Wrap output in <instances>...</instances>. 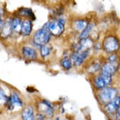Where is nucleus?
Returning a JSON list of instances; mask_svg holds the SVG:
<instances>
[{
  "label": "nucleus",
  "instance_id": "b1692460",
  "mask_svg": "<svg viewBox=\"0 0 120 120\" xmlns=\"http://www.w3.org/2000/svg\"><path fill=\"white\" fill-rule=\"evenodd\" d=\"M9 98L7 97V95L6 94L4 90L0 87V105L4 106L7 103H8Z\"/></svg>",
  "mask_w": 120,
  "mask_h": 120
},
{
  "label": "nucleus",
  "instance_id": "f8f14e48",
  "mask_svg": "<svg viewBox=\"0 0 120 120\" xmlns=\"http://www.w3.org/2000/svg\"><path fill=\"white\" fill-rule=\"evenodd\" d=\"M79 43L80 46V51L81 52L86 51H92L94 44L95 42V40L92 37H88L82 39H79Z\"/></svg>",
  "mask_w": 120,
  "mask_h": 120
},
{
  "label": "nucleus",
  "instance_id": "aec40b11",
  "mask_svg": "<svg viewBox=\"0 0 120 120\" xmlns=\"http://www.w3.org/2000/svg\"><path fill=\"white\" fill-rule=\"evenodd\" d=\"M22 22L19 18H15L11 20V26L13 30H15V32L20 33L22 31Z\"/></svg>",
  "mask_w": 120,
  "mask_h": 120
},
{
  "label": "nucleus",
  "instance_id": "c756f323",
  "mask_svg": "<svg viewBox=\"0 0 120 120\" xmlns=\"http://www.w3.org/2000/svg\"><path fill=\"white\" fill-rule=\"evenodd\" d=\"M0 17H2V13H1V11H0Z\"/></svg>",
  "mask_w": 120,
  "mask_h": 120
},
{
  "label": "nucleus",
  "instance_id": "20e7f679",
  "mask_svg": "<svg viewBox=\"0 0 120 120\" xmlns=\"http://www.w3.org/2000/svg\"><path fill=\"white\" fill-rule=\"evenodd\" d=\"M102 63V60L100 58L91 56L83 66V70H84L85 73L90 77L94 76L100 72Z\"/></svg>",
  "mask_w": 120,
  "mask_h": 120
},
{
  "label": "nucleus",
  "instance_id": "39448f33",
  "mask_svg": "<svg viewBox=\"0 0 120 120\" xmlns=\"http://www.w3.org/2000/svg\"><path fill=\"white\" fill-rule=\"evenodd\" d=\"M91 52L92 51H86L79 52V53L71 52L70 55V59L72 62L73 67L75 68L83 67V66L87 62V60L91 57Z\"/></svg>",
  "mask_w": 120,
  "mask_h": 120
},
{
  "label": "nucleus",
  "instance_id": "ddd939ff",
  "mask_svg": "<svg viewBox=\"0 0 120 120\" xmlns=\"http://www.w3.org/2000/svg\"><path fill=\"white\" fill-rule=\"evenodd\" d=\"M22 55L25 59L30 60V61H34L38 58V53L34 48L30 46H23L22 49Z\"/></svg>",
  "mask_w": 120,
  "mask_h": 120
},
{
  "label": "nucleus",
  "instance_id": "4be33fe9",
  "mask_svg": "<svg viewBox=\"0 0 120 120\" xmlns=\"http://www.w3.org/2000/svg\"><path fill=\"white\" fill-rule=\"evenodd\" d=\"M104 60L109 62L111 63H115V64H119L120 61V55L119 54H112L106 56V58Z\"/></svg>",
  "mask_w": 120,
  "mask_h": 120
},
{
  "label": "nucleus",
  "instance_id": "423d86ee",
  "mask_svg": "<svg viewBox=\"0 0 120 120\" xmlns=\"http://www.w3.org/2000/svg\"><path fill=\"white\" fill-rule=\"evenodd\" d=\"M119 106H120V94L116 96L112 101L106 103V105H104L102 107V110L104 112V114L107 115V117L110 119L112 120Z\"/></svg>",
  "mask_w": 120,
  "mask_h": 120
},
{
  "label": "nucleus",
  "instance_id": "6e6552de",
  "mask_svg": "<svg viewBox=\"0 0 120 120\" xmlns=\"http://www.w3.org/2000/svg\"><path fill=\"white\" fill-rule=\"evenodd\" d=\"M46 24H47L48 30L51 33V36L59 37L63 34L65 30V26L61 24L58 20L50 21V22H46Z\"/></svg>",
  "mask_w": 120,
  "mask_h": 120
},
{
  "label": "nucleus",
  "instance_id": "1a4fd4ad",
  "mask_svg": "<svg viewBox=\"0 0 120 120\" xmlns=\"http://www.w3.org/2000/svg\"><path fill=\"white\" fill-rule=\"evenodd\" d=\"M118 68H119V64H115V63H111L106 60H103L100 72L115 77L118 73Z\"/></svg>",
  "mask_w": 120,
  "mask_h": 120
},
{
  "label": "nucleus",
  "instance_id": "6ab92c4d",
  "mask_svg": "<svg viewBox=\"0 0 120 120\" xmlns=\"http://www.w3.org/2000/svg\"><path fill=\"white\" fill-rule=\"evenodd\" d=\"M60 66L65 71H70L73 68V64L71 62L70 56H64L61 60H60Z\"/></svg>",
  "mask_w": 120,
  "mask_h": 120
},
{
  "label": "nucleus",
  "instance_id": "f03ea898",
  "mask_svg": "<svg viewBox=\"0 0 120 120\" xmlns=\"http://www.w3.org/2000/svg\"><path fill=\"white\" fill-rule=\"evenodd\" d=\"M119 94H120L119 89L116 86H107L99 91L94 92L96 100L101 107L112 101Z\"/></svg>",
  "mask_w": 120,
  "mask_h": 120
},
{
  "label": "nucleus",
  "instance_id": "393cba45",
  "mask_svg": "<svg viewBox=\"0 0 120 120\" xmlns=\"http://www.w3.org/2000/svg\"><path fill=\"white\" fill-rule=\"evenodd\" d=\"M102 51V42H99L98 41H96L94 42V46H93V49H92V51H94V53H98V52Z\"/></svg>",
  "mask_w": 120,
  "mask_h": 120
},
{
  "label": "nucleus",
  "instance_id": "5701e85b",
  "mask_svg": "<svg viewBox=\"0 0 120 120\" xmlns=\"http://www.w3.org/2000/svg\"><path fill=\"white\" fill-rule=\"evenodd\" d=\"M51 46H49L47 44V45H45L43 46H42L41 48H40V55L42 58H46L47 57V56L50 55V54H51Z\"/></svg>",
  "mask_w": 120,
  "mask_h": 120
},
{
  "label": "nucleus",
  "instance_id": "9d476101",
  "mask_svg": "<svg viewBox=\"0 0 120 120\" xmlns=\"http://www.w3.org/2000/svg\"><path fill=\"white\" fill-rule=\"evenodd\" d=\"M90 83L92 85V87L94 88V92L99 91L105 87H107V84L105 82L103 78L99 74H97L94 76L90 77Z\"/></svg>",
  "mask_w": 120,
  "mask_h": 120
},
{
  "label": "nucleus",
  "instance_id": "a211bd4d",
  "mask_svg": "<svg viewBox=\"0 0 120 120\" xmlns=\"http://www.w3.org/2000/svg\"><path fill=\"white\" fill-rule=\"evenodd\" d=\"M12 26H11V21H7L4 22L3 27L1 30V34L0 35L3 38H7L9 35H11V34L12 33Z\"/></svg>",
  "mask_w": 120,
  "mask_h": 120
},
{
  "label": "nucleus",
  "instance_id": "f3484780",
  "mask_svg": "<svg viewBox=\"0 0 120 120\" xmlns=\"http://www.w3.org/2000/svg\"><path fill=\"white\" fill-rule=\"evenodd\" d=\"M32 30V21L30 19L22 21V34L24 36H29Z\"/></svg>",
  "mask_w": 120,
  "mask_h": 120
},
{
  "label": "nucleus",
  "instance_id": "4468645a",
  "mask_svg": "<svg viewBox=\"0 0 120 120\" xmlns=\"http://www.w3.org/2000/svg\"><path fill=\"white\" fill-rule=\"evenodd\" d=\"M8 103L9 110H13L15 106H19V107H22V101L21 100L19 95L16 92H14L11 94V95L9 98Z\"/></svg>",
  "mask_w": 120,
  "mask_h": 120
},
{
  "label": "nucleus",
  "instance_id": "bb28decb",
  "mask_svg": "<svg viewBox=\"0 0 120 120\" xmlns=\"http://www.w3.org/2000/svg\"><path fill=\"white\" fill-rule=\"evenodd\" d=\"M112 120H120V106L119 107V109H118L117 112H116V114L114 116Z\"/></svg>",
  "mask_w": 120,
  "mask_h": 120
},
{
  "label": "nucleus",
  "instance_id": "9b49d317",
  "mask_svg": "<svg viewBox=\"0 0 120 120\" xmlns=\"http://www.w3.org/2000/svg\"><path fill=\"white\" fill-rule=\"evenodd\" d=\"M89 24L87 19L85 18H77L71 22V28L75 33H79V34Z\"/></svg>",
  "mask_w": 120,
  "mask_h": 120
},
{
  "label": "nucleus",
  "instance_id": "a878e982",
  "mask_svg": "<svg viewBox=\"0 0 120 120\" xmlns=\"http://www.w3.org/2000/svg\"><path fill=\"white\" fill-rule=\"evenodd\" d=\"M35 119H36V120H46V117L44 115H42V114L38 113L35 117Z\"/></svg>",
  "mask_w": 120,
  "mask_h": 120
},
{
  "label": "nucleus",
  "instance_id": "cd10ccee",
  "mask_svg": "<svg viewBox=\"0 0 120 120\" xmlns=\"http://www.w3.org/2000/svg\"><path fill=\"white\" fill-rule=\"evenodd\" d=\"M3 25H4V22H3V18L0 17V30H2V29L3 27Z\"/></svg>",
  "mask_w": 120,
  "mask_h": 120
},
{
  "label": "nucleus",
  "instance_id": "412c9836",
  "mask_svg": "<svg viewBox=\"0 0 120 120\" xmlns=\"http://www.w3.org/2000/svg\"><path fill=\"white\" fill-rule=\"evenodd\" d=\"M18 14L21 16L23 17H29V18L34 19V14L33 13L32 10L30 8H21L19 9V11H18Z\"/></svg>",
  "mask_w": 120,
  "mask_h": 120
},
{
  "label": "nucleus",
  "instance_id": "2eb2a0df",
  "mask_svg": "<svg viewBox=\"0 0 120 120\" xmlns=\"http://www.w3.org/2000/svg\"><path fill=\"white\" fill-rule=\"evenodd\" d=\"M94 28H95V22H90L89 24L86 26V27L79 34V39H82V38L90 37L93 31H94Z\"/></svg>",
  "mask_w": 120,
  "mask_h": 120
},
{
  "label": "nucleus",
  "instance_id": "0eeeda50",
  "mask_svg": "<svg viewBox=\"0 0 120 120\" xmlns=\"http://www.w3.org/2000/svg\"><path fill=\"white\" fill-rule=\"evenodd\" d=\"M37 109L38 113L42 114L46 118H52L54 116V107L51 102L46 99H43L38 103Z\"/></svg>",
  "mask_w": 120,
  "mask_h": 120
},
{
  "label": "nucleus",
  "instance_id": "c85d7f7f",
  "mask_svg": "<svg viewBox=\"0 0 120 120\" xmlns=\"http://www.w3.org/2000/svg\"><path fill=\"white\" fill-rule=\"evenodd\" d=\"M118 75H119V78H120V61H119V68H118Z\"/></svg>",
  "mask_w": 120,
  "mask_h": 120
},
{
  "label": "nucleus",
  "instance_id": "dca6fc26",
  "mask_svg": "<svg viewBox=\"0 0 120 120\" xmlns=\"http://www.w3.org/2000/svg\"><path fill=\"white\" fill-rule=\"evenodd\" d=\"M35 119L34 114V109L31 106H28L24 108L22 112V120H31Z\"/></svg>",
  "mask_w": 120,
  "mask_h": 120
},
{
  "label": "nucleus",
  "instance_id": "7ed1b4c3",
  "mask_svg": "<svg viewBox=\"0 0 120 120\" xmlns=\"http://www.w3.org/2000/svg\"><path fill=\"white\" fill-rule=\"evenodd\" d=\"M51 38V34L48 30L47 24L45 23L41 29L38 30L33 35L32 41L34 46L41 48L42 46L47 45Z\"/></svg>",
  "mask_w": 120,
  "mask_h": 120
},
{
  "label": "nucleus",
  "instance_id": "f257e3e1",
  "mask_svg": "<svg viewBox=\"0 0 120 120\" xmlns=\"http://www.w3.org/2000/svg\"><path fill=\"white\" fill-rule=\"evenodd\" d=\"M102 51L107 55L119 54L120 51V38L115 34H108L102 41Z\"/></svg>",
  "mask_w": 120,
  "mask_h": 120
}]
</instances>
